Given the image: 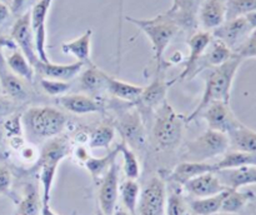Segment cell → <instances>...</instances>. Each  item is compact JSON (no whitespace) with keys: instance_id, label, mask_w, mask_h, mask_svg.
Returning <instances> with one entry per match:
<instances>
[{"instance_id":"1","label":"cell","mask_w":256,"mask_h":215,"mask_svg":"<svg viewBox=\"0 0 256 215\" xmlns=\"http://www.w3.org/2000/svg\"><path fill=\"white\" fill-rule=\"evenodd\" d=\"M242 62L244 60L234 54V56L228 60L226 62L209 69L202 99H200L196 108L192 110V114L185 119L186 122H192V120L199 118L205 108H208L212 102H222L230 104L232 84H234L235 76H236L238 70H239Z\"/></svg>"},{"instance_id":"2","label":"cell","mask_w":256,"mask_h":215,"mask_svg":"<svg viewBox=\"0 0 256 215\" xmlns=\"http://www.w3.org/2000/svg\"><path fill=\"white\" fill-rule=\"evenodd\" d=\"M70 152L69 140L66 138L58 136L46 140L42 146L40 155L36 160V169L39 170V179L42 184V215H59L52 209V190L54 185L55 175L59 164L62 159L68 156Z\"/></svg>"},{"instance_id":"3","label":"cell","mask_w":256,"mask_h":215,"mask_svg":"<svg viewBox=\"0 0 256 215\" xmlns=\"http://www.w3.org/2000/svg\"><path fill=\"white\" fill-rule=\"evenodd\" d=\"M68 116L52 106H30L22 114V125L32 139L50 140L68 126Z\"/></svg>"},{"instance_id":"4","label":"cell","mask_w":256,"mask_h":215,"mask_svg":"<svg viewBox=\"0 0 256 215\" xmlns=\"http://www.w3.org/2000/svg\"><path fill=\"white\" fill-rule=\"evenodd\" d=\"M126 22L139 28L149 38L152 46L154 59L158 64V69H160L168 46L179 32V25L166 12H162V14L150 18V19H138V18L126 16Z\"/></svg>"},{"instance_id":"5","label":"cell","mask_w":256,"mask_h":215,"mask_svg":"<svg viewBox=\"0 0 256 215\" xmlns=\"http://www.w3.org/2000/svg\"><path fill=\"white\" fill-rule=\"evenodd\" d=\"M155 112L156 114L152 129V140L159 149L174 150L182 142L186 120L166 102Z\"/></svg>"},{"instance_id":"6","label":"cell","mask_w":256,"mask_h":215,"mask_svg":"<svg viewBox=\"0 0 256 215\" xmlns=\"http://www.w3.org/2000/svg\"><path fill=\"white\" fill-rule=\"evenodd\" d=\"M226 152H229L228 135L208 129L185 144L182 158L184 162H208L214 158L222 156Z\"/></svg>"},{"instance_id":"7","label":"cell","mask_w":256,"mask_h":215,"mask_svg":"<svg viewBox=\"0 0 256 215\" xmlns=\"http://www.w3.org/2000/svg\"><path fill=\"white\" fill-rule=\"evenodd\" d=\"M166 204V185L160 176L149 180L140 192L139 215H164Z\"/></svg>"},{"instance_id":"8","label":"cell","mask_w":256,"mask_h":215,"mask_svg":"<svg viewBox=\"0 0 256 215\" xmlns=\"http://www.w3.org/2000/svg\"><path fill=\"white\" fill-rule=\"evenodd\" d=\"M9 38L14 42L16 49H19L25 55V58L34 68L38 60L40 59L36 54V48H35L34 32L32 29V22H30V10L16 18L10 30Z\"/></svg>"},{"instance_id":"9","label":"cell","mask_w":256,"mask_h":215,"mask_svg":"<svg viewBox=\"0 0 256 215\" xmlns=\"http://www.w3.org/2000/svg\"><path fill=\"white\" fill-rule=\"evenodd\" d=\"M52 0H38L30 9V22L34 32L36 54L42 62H49L46 52V19Z\"/></svg>"},{"instance_id":"10","label":"cell","mask_w":256,"mask_h":215,"mask_svg":"<svg viewBox=\"0 0 256 215\" xmlns=\"http://www.w3.org/2000/svg\"><path fill=\"white\" fill-rule=\"evenodd\" d=\"M252 32V28L245 16H239L226 20L224 24L212 32V38L224 42L229 49L232 50V52H235L244 44Z\"/></svg>"},{"instance_id":"11","label":"cell","mask_w":256,"mask_h":215,"mask_svg":"<svg viewBox=\"0 0 256 215\" xmlns=\"http://www.w3.org/2000/svg\"><path fill=\"white\" fill-rule=\"evenodd\" d=\"M212 40V32H205V30H200V32H195L194 34L190 35L189 40H188V45H189V56H188L186 62L184 64V69L180 72L179 76L176 79L172 80L170 84H174L176 82H185V80H190L194 76H196V68L198 62H199L200 58L205 52L206 48Z\"/></svg>"},{"instance_id":"12","label":"cell","mask_w":256,"mask_h":215,"mask_svg":"<svg viewBox=\"0 0 256 215\" xmlns=\"http://www.w3.org/2000/svg\"><path fill=\"white\" fill-rule=\"evenodd\" d=\"M200 116L205 119L208 129L215 130L222 134H228L230 130L242 122L235 116L230 104L222 102H215L210 104L209 106L205 108Z\"/></svg>"},{"instance_id":"13","label":"cell","mask_w":256,"mask_h":215,"mask_svg":"<svg viewBox=\"0 0 256 215\" xmlns=\"http://www.w3.org/2000/svg\"><path fill=\"white\" fill-rule=\"evenodd\" d=\"M119 165L115 162L105 172L99 188V209L105 215H112L119 198Z\"/></svg>"},{"instance_id":"14","label":"cell","mask_w":256,"mask_h":215,"mask_svg":"<svg viewBox=\"0 0 256 215\" xmlns=\"http://www.w3.org/2000/svg\"><path fill=\"white\" fill-rule=\"evenodd\" d=\"M120 134L122 135L124 140L130 148H140L146 144V132H145L144 124L138 112H126L119 119Z\"/></svg>"},{"instance_id":"15","label":"cell","mask_w":256,"mask_h":215,"mask_svg":"<svg viewBox=\"0 0 256 215\" xmlns=\"http://www.w3.org/2000/svg\"><path fill=\"white\" fill-rule=\"evenodd\" d=\"M86 66L80 62H72V64H55V62H42L38 60L34 65L35 74L39 75V78L45 79L60 80V82H70L74 78L82 72V70Z\"/></svg>"},{"instance_id":"16","label":"cell","mask_w":256,"mask_h":215,"mask_svg":"<svg viewBox=\"0 0 256 215\" xmlns=\"http://www.w3.org/2000/svg\"><path fill=\"white\" fill-rule=\"evenodd\" d=\"M226 22V0H204L198 10V22L205 32H214Z\"/></svg>"},{"instance_id":"17","label":"cell","mask_w":256,"mask_h":215,"mask_svg":"<svg viewBox=\"0 0 256 215\" xmlns=\"http://www.w3.org/2000/svg\"><path fill=\"white\" fill-rule=\"evenodd\" d=\"M204 0H172L166 12L179 25L180 29L194 30L198 25V10Z\"/></svg>"},{"instance_id":"18","label":"cell","mask_w":256,"mask_h":215,"mask_svg":"<svg viewBox=\"0 0 256 215\" xmlns=\"http://www.w3.org/2000/svg\"><path fill=\"white\" fill-rule=\"evenodd\" d=\"M184 189L189 192L190 195L195 198H208L212 195L220 194L228 189L222 182L215 172H205V174L199 175L194 179L185 182Z\"/></svg>"},{"instance_id":"19","label":"cell","mask_w":256,"mask_h":215,"mask_svg":"<svg viewBox=\"0 0 256 215\" xmlns=\"http://www.w3.org/2000/svg\"><path fill=\"white\" fill-rule=\"evenodd\" d=\"M58 102L68 112L76 115L102 112V102L86 94H65L58 98Z\"/></svg>"},{"instance_id":"20","label":"cell","mask_w":256,"mask_h":215,"mask_svg":"<svg viewBox=\"0 0 256 215\" xmlns=\"http://www.w3.org/2000/svg\"><path fill=\"white\" fill-rule=\"evenodd\" d=\"M29 85V82L12 74L9 69L0 72V89L18 105L24 104L29 100L32 94Z\"/></svg>"},{"instance_id":"21","label":"cell","mask_w":256,"mask_h":215,"mask_svg":"<svg viewBox=\"0 0 256 215\" xmlns=\"http://www.w3.org/2000/svg\"><path fill=\"white\" fill-rule=\"evenodd\" d=\"M170 82H166L159 74L154 78L152 82L148 86L142 89V95L138 99L140 106L146 110H156L166 102L168 89L170 86Z\"/></svg>"},{"instance_id":"22","label":"cell","mask_w":256,"mask_h":215,"mask_svg":"<svg viewBox=\"0 0 256 215\" xmlns=\"http://www.w3.org/2000/svg\"><path fill=\"white\" fill-rule=\"evenodd\" d=\"M232 56H234V52H232V49H229L222 42L212 38V42H210L202 56L200 58L199 62H198L196 75L202 72V70H209L224 64L228 60L232 59Z\"/></svg>"},{"instance_id":"23","label":"cell","mask_w":256,"mask_h":215,"mask_svg":"<svg viewBox=\"0 0 256 215\" xmlns=\"http://www.w3.org/2000/svg\"><path fill=\"white\" fill-rule=\"evenodd\" d=\"M215 172L228 189H242L249 185H256V166H240L218 170Z\"/></svg>"},{"instance_id":"24","label":"cell","mask_w":256,"mask_h":215,"mask_svg":"<svg viewBox=\"0 0 256 215\" xmlns=\"http://www.w3.org/2000/svg\"><path fill=\"white\" fill-rule=\"evenodd\" d=\"M215 172L214 162H182L174 168L169 179L175 184L184 185L189 180L205 174V172Z\"/></svg>"},{"instance_id":"25","label":"cell","mask_w":256,"mask_h":215,"mask_svg":"<svg viewBox=\"0 0 256 215\" xmlns=\"http://www.w3.org/2000/svg\"><path fill=\"white\" fill-rule=\"evenodd\" d=\"M92 30L88 29L84 34L80 35L76 39L70 42H65L62 44V52L64 54L72 55L78 62L85 65H92Z\"/></svg>"},{"instance_id":"26","label":"cell","mask_w":256,"mask_h":215,"mask_svg":"<svg viewBox=\"0 0 256 215\" xmlns=\"http://www.w3.org/2000/svg\"><path fill=\"white\" fill-rule=\"evenodd\" d=\"M226 135L229 139V150L256 152V130L240 122Z\"/></svg>"},{"instance_id":"27","label":"cell","mask_w":256,"mask_h":215,"mask_svg":"<svg viewBox=\"0 0 256 215\" xmlns=\"http://www.w3.org/2000/svg\"><path fill=\"white\" fill-rule=\"evenodd\" d=\"M105 89L108 90L110 95L114 98L124 102H136L138 99L142 95V89L144 88L139 86V85L132 84V82H122V80L116 79L114 76L106 75V84H105Z\"/></svg>"},{"instance_id":"28","label":"cell","mask_w":256,"mask_h":215,"mask_svg":"<svg viewBox=\"0 0 256 215\" xmlns=\"http://www.w3.org/2000/svg\"><path fill=\"white\" fill-rule=\"evenodd\" d=\"M255 196L256 195L252 190L228 189L226 192H225L224 200H222L220 212L239 214L255 199Z\"/></svg>"},{"instance_id":"29","label":"cell","mask_w":256,"mask_h":215,"mask_svg":"<svg viewBox=\"0 0 256 215\" xmlns=\"http://www.w3.org/2000/svg\"><path fill=\"white\" fill-rule=\"evenodd\" d=\"M106 72H102L94 64L86 65L85 69L82 70L79 74V86L82 92L89 94H96L105 89L106 84Z\"/></svg>"},{"instance_id":"30","label":"cell","mask_w":256,"mask_h":215,"mask_svg":"<svg viewBox=\"0 0 256 215\" xmlns=\"http://www.w3.org/2000/svg\"><path fill=\"white\" fill-rule=\"evenodd\" d=\"M5 62H6V68L12 74L22 78L29 84L34 82V78L36 75L34 68L19 49H12V52L5 58Z\"/></svg>"},{"instance_id":"31","label":"cell","mask_w":256,"mask_h":215,"mask_svg":"<svg viewBox=\"0 0 256 215\" xmlns=\"http://www.w3.org/2000/svg\"><path fill=\"white\" fill-rule=\"evenodd\" d=\"M240 166H256V152L229 150L222 155V159L214 162L215 172L224 169H234V168Z\"/></svg>"},{"instance_id":"32","label":"cell","mask_w":256,"mask_h":215,"mask_svg":"<svg viewBox=\"0 0 256 215\" xmlns=\"http://www.w3.org/2000/svg\"><path fill=\"white\" fill-rule=\"evenodd\" d=\"M15 215H42V198L34 185H26L24 196L18 202Z\"/></svg>"},{"instance_id":"33","label":"cell","mask_w":256,"mask_h":215,"mask_svg":"<svg viewBox=\"0 0 256 215\" xmlns=\"http://www.w3.org/2000/svg\"><path fill=\"white\" fill-rule=\"evenodd\" d=\"M228 190V189H226ZM226 190L220 194L208 198H195L190 202V209L195 215H215L220 212L222 200L225 198Z\"/></svg>"},{"instance_id":"34","label":"cell","mask_w":256,"mask_h":215,"mask_svg":"<svg viewBox=\"0 0 256 215\" xmlns=\"http://www.w3.org/2000/svg\"><path fill=\"white\" fill-rule=\"evenodd\" d=\"M115 134H116V129L112 124L102 122L90 132L88 145L92 149H108L114 142Z\"/></svg>"},{"instance_id":"35","label":"cell","mask_w":256,"mask_h":215,"mask_svg":"<svg viewBox=\"0 0 256 215\" xmlns=\"http://www.w3.org/2000/svg\"><path fill=\"white\" fill-rule=\"evenodd\" d=\"M140 192H142V189L136 180L126 179L119 188L122 205L125 206L126 212H129L132 215H136Z\"/></svg>"},{"instance_id":"36","label":"cell","mask_w":256,"mask_h":215,"mask_svg":"<svg viewBox=\"0 0 256 215\" xmlns=\"http://www.w3.org/2000/svg\"><path fill=\"white\" fill-rule=\"evenodd\" d=\"M118 155H119V150H118V148H115L114 150L108 152V154L104 155V156H100V158L89 156L86 160H85V168H86L88 172H90L92 179L96 180L99 179L102 175H105V172L109 170V168L116 162Z\"/></svg>"},{"instance_id":"37","label":"cell","mask_w":256,"mask_h":215,"mask_svg":"<svg viewBox=\"0 0 256 215\" xmlns=\"http://www.w3.org/2000/svg\"><path fill=\"white\" fill-rule=\"evenodd\" d=\"M116 148L118 150H119V154L122 155V168H124V172L125 175H126V179H139L140 162L134 150H132L125 142H119Z\"/></svg>"},{"instance_id":"38","label":"cell","mask_w":256,"mask_h":215,"mask_svg":"<svg viewBox=\"0 0 256 215\" xmlns=\"http://www.w3.org/2000/svg\"><path fill=\"white\" fill-rule=\"evenodd\" d=\"M256 12V0H226V20Z\"/></svg>"},{"instance_id":"39","label":"cell","mask_w":256,"mask_h":215,"mask_svg":"<svg viewBox=\"0 0 256 215\" xmlns=\"http://www.w3.org/2000/svg\"><path fill=\"white\" fill-rule=\"evenodd\" d=\"M165 214L166 215H186V202L182 198V192L178 190H170L166 195L165 204Z\"/></svg>"},{"instance_id":"40","label":"cell","mask_w":256,"mask_h":215,"mask_svg":"<svg viewBox=\"0 0 256 215\" xmlns=\"http://www.w3.org/2000/svg\"><path fill=\"white\" fill-rule=\"evenodd\" d=\"M39 85L45 94L55 98L68 94V92L72 88L70 82H60V80L45 79V78H39Z\"/></svg>"},{"instance_id":"41","label":"cell","mask_w":256,"mask_h":215,"mask_svg":"<svg viewBox=\"0 0 256 215\" xmlns=\"http://www.w3.org/2000/svg\"><path fill=\"white\" fill-rule=\"evenodd\" d=\"M19 105L16 102H12L8 95L4 94L2 89H0V125L4 124L10 116L15 114Z\"/></svg>"},{"instance_id":"42","label":"cell","mask_w":256,"mask_h":215,"mask_svg":"<svg viewBox=\"0 0 256 215\" xmlns=\"http://www.w3.org/2000/svg\"><path fill=\"white\" fill-rule=\"evenodd\" d=\"M235 55L240 58V59H252L254 58L256 59V30L249 35L246 40L244 42V44L234 52Z\"/></svg>"},{"instance_id":"43","label":"cell","mask_w":256,"mask_h":215,"mask_svg":"<svg viewBox=\"0 0 256 215\" xmlns=\"http://www.w3.org/2000/svg\"><path fill=\"white\" fill-rule=\"evenodd\" d=\"M12 175L8 168L0 165V195L12 196Z\"/></svg>"},{"instance_id":"44","label":"cell","mask_w":256,"mask_h":215,"mask_svg":"<svg viewBox=\"0 0 256 215\" xmlns=\"http://www.w3.org/2000/svg\"><path fill=\"white\" fill-rule=\"evenodd\" d=\"M4 49H16L14 42H12L10 38L2 36L0 35V72H5L8 69L6 68V62H5V55H4Z\"/></svg>"},{"instance_id":"45","label":"cell","mask_w":256,"mask_h":215,"mask_svg":"<svg viewBox=\"0 0 256 215\" xmlns=\"http://www.w3.org/2000/svg\"><path fill=\"white\" fill-rule=\"evenodd\" d=\"M30 0H10V10H12V14L15 16H20L22 14H24L25 12H28L26 6L29 4Z\"/></svg>"},{"instance_id":"46","label":"cell","mask_w":256,"mask_h":215,"mask_svg":"<svg viewBox=\"0 0 256 215\" xmlns=\"http://www.w3.org/2000/svg\"><path fill=\"white\" fill-rule=\"evenodd\" d=\"M10 15H12V10H10L9 5L0 2V25L5 24L9 20Z\"/></svg>"},{"instance_id":"47","label":"cell","mask_w":256,"mask_h":215,"mask_svg":"<svg viewBox=\"0 0 256 215\" xmlns=\"http://www.w3.org/2000/svg\"><path fill=\"white\" fill-rule=\"evenodd\" d=\"M244 16H245V19H246V22H249V25H250V28H252V32L256 30V12L244 15Z\"/></svg>"},{"instance_id":"48","label":"cell","mask_w":256,"mask_h":215,"mask_svg":"<svg viewBox=\"0 0 256 215\" xmlns=\"http://www.w3.org/2000/svg\"><path fill=\"white\" fill-rule=\"evenodd\" d=\"M112 215H132V214H130L129 212H126V210H124V209H115L114 214H112Z\"/></svg>"},{"instance_id":"49","label":"cell","mask_w":256,"mask_h":215,"mask_svg":"<svg viewBox=\"0 0 256 215\" xmlns=\"http://www.w3.org/2000/svg\"><path fill=\"white\" fill-rule=\"evenodd\" d=\"M95 215H105V214H104V212H102V210L99 209V208H98V209H96V212H95Z\"/></svg>"},{"instance_id":"50","label":"cell","mask_w":256,"mask_h":215,"mask_svg":"<svg viewBox=\"0 0 256 215\" xmlns=\"http://www.w3.org/2000/svg\"><path fill=\"white\" fill-rule=\"evenodd\" d=\"M0 2H5V4H8V5L10 4V0H0Z\"/></svg>"}]
</instances>
